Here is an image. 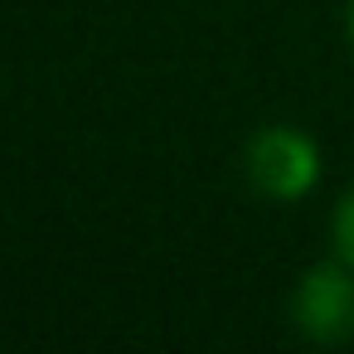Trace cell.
<instances>
[{
  "mask_svg": "<svg viewBox=\"0 0 354 354\" xmlns=\"http://www.w3.org/2000/svg\"><path fill=\"white\" fill-rule=\"evenodd\" d=\"M325 156L320 141L296 122H267L243 146V180L267 204H301L320 189Z\"/></svg>",
  "mask_w": 354,
  "mask_h": 354,
  "instance_id": "6da1fadb",
  "label": "cell"
},
{
  "mask_svg": "<svg viewBox=\"0 0 354 354\" xmlns=\"http://www.w3.org/2000/svg\"><path fill=\"white\" fill-rule=\"evenodd\" d=\"M286 325L306 344H349L354 339V267L344 257H325L291 281Z\"/></svg>",
  "mask_w": 354,
  "mask_h": 354,
  "instance_id": "7a4b0ae2",
  "label": "cell"
},
{
  "mask_svg": "<svg viewBox=\"0 0 354 354\" xmlns=\"http://www.w3.org/2000/svg\"><path fill=\"white\" fill-rule=\"evenodd\" d=\"M330 252L354 267V185H344V194L330 204Z\"/></svg>",
  "mask_w": 354,
  "mask_h": 354,
  "instance_id": "3957f363",
  "label": "cell"
},
{
  "mask_svg": "<svg viewBox=\"0 0 354 354\" xmlns=\"http://www.w3.org/2000/svg\"><path fill=\"white\" fill-rule=\"evenodd\" d=\"M344 44H349V54H354V0L344 6Z\"/></svg>",
  "mask_w": 354,
  "mask_h": 354,
  "instance_id": "277c9868",
  "label": "cell"
}]
</instances>
